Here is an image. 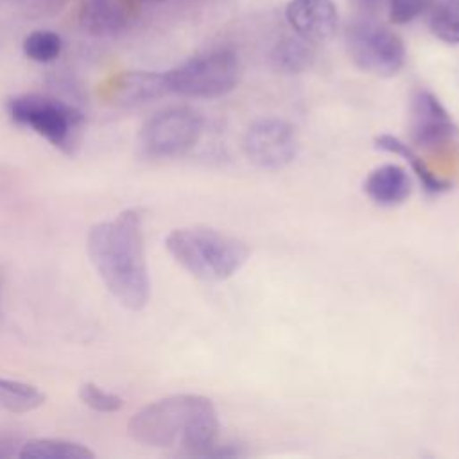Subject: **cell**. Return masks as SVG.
<instances>
[{"label": "cell", "mask_w": 459, "mask_h": 459, "mask_svg": "<svg viewBox=\"0 0 459 459\" xmlns=\"http://www.w3.org/2000/svg\"><path fill=\"white\" fill-rule=\"evenodd\" d=\"M63 48L61 36L52 30H34L23 39V52L36 63L54 61Z\"/></svg>", "instance_id": "obj_19"}, {"label": "cell", "mask_w": 459, "mask_h": 459, "mask_svg": "<svg viewBox=\"0 0 459 459\" xmlns=\"http://www.w3.org/2000/svg\"><path fill=\"white\" fill-rule=\"evenodd\" d=\"M90 260L111 296L129 310H140L151 298L142 217L124 210L97 222L88 233Z\"/></svg>", "instance_id": "obj_1"}, {"label": "cell", "mask_w": 459, "mask_h": 459, "mask_svg": "<svg viewBox=\"0 0 459 459\" xmlns=\"http://www.w3.org/2000/svg\"><path fill=\"white\" fill-rule=\"evenodd\" d=\"M167 93L192 99H215L230 93L240 79V61L231 50L195 56L163 72Z\"/></svg>", "instance_id": "obj_5"}, {"label": "cell", "mask_w": 459, "mask_h": 459, "mask_svg": "<svg viewBox=\"0 0 459 459\" xmlns=\"http://www.w3.org/2000/svg\"><path fill=\"white\" fill-rule=\"evenodd\" d=\"M285 14L290 27L308 41L332 38L339 22L332 0H290Z\"/></svg>", "instance_id": "obj_10"}, {"label": "cell", "mask_w": 459, "mask_h": 459, "mask_svg": "<svg viewBox=\"0 0 459 459\" xmlns=\"http://www.w3.org/2000/svg\"><path fill=\"white\" fill-rule=\"evenodd\" d=\"M375 147L382 149V151H387V152H393V154H398V156H403V160L407 163H411L412 170L416 172V176L420 178L423 188L429 192V194H441V192H446L450 188V183L445 181L443 178L436 176L429 167L427 163L423 161V158H420L414 149L402 142L400 138L393 136V134H380L375 138Z\"/></svg>", "instance_id": "obj_15"}, {"label": "cell", "mask_w": 459, "mask_h": 459, "mask_svg": "<svg viewBox=\"0 0 459 459\" xmlns=\"http://www.w3.org/2000/svg\"><path fill=\"white\" fill-rule=\"evenodd\" d=\"M296 127L281 118L255 120L244 133L242 151L246 158L267 170H276L289 165L298 154Z\"/></svg>", "instance_id": "obj_8"}, {"label": "cell", "mask_w": 459, "mask_h": 459, "mask_svg": "<svg viewBox=\"0 0 459 459\" xmlns=\"http://www.w3.org/2000/svg\"><path fill=\"white\" fill-rule=\"evenodd\" d=\"M22 459H93L95 452L86 445L57 437H34L20 445Z\"/></svg>", "instance_id": "obj_14"}, {"label": "cell", "mask_w": 459, "mask_h": 459, "mask_svg": "<svg viewBox=\"0 0 459 459\" xmlns=\"http://www.w3.org/2000/svg\"><path fill=\"white\" fill-rule=\"evenodd\" d=\"M136 16L134 0H84L79 9L81 27L93 36H115Z\"/></svg>", "instance_id": "obj_11"}, {"label": "cell", "mask_w": 459, "mask_h": 459, "mask_svg": "<svg viewBox=\"0 0 459 459\" xmlns=\"http://www.w3.org/2000/svg\"><path fill=\"white\" fill-rule=\"evenodd\" d=\"M7 113L16 124L32 129L66 154L74 152L84 124V117L75 106L41 93L9 99Z\"/></svg>", "instance_id": "obj_4"}, {"label": "cell", "mask_w": 459, "mask_h": 459, "mask_svg": "<svg viewBox=\"0 0 459 459\" xmlns=\"http://www.w3.org/2000/svg\"><path fill=\"white\" fill-rule=\"evenodd\" d=\"M109 93L122 104H142L167 95L163 72H126L113 79Z\"/></svg>", "instance_id": "obj_13"}, {"label": "cell", "mask_w": 459, "mask_h": 459, "mask_svg": "<svg viewBox=\"0 0 459 459\" xmlns=\"http://www.w3.org/2000/svg\"><path fill=\"white\" fill-rule=\"evenodd\" d=\"M430 29L437 39L457 45L459 43V0H445L437 4L430 16Z\"/></svg>", "instance_id": "obj_18"}, {"label": "cell", "mask_w": 459, "mask_h": 459, "mask_svg": "<svg viewBox=\"0 0 459 459\" xmlns=\"http://www.w3.org/2000/svg\"><path fill=\"white\" fill-rule=\"evenodd\" d=\"M312 61L310 48L298 39H283L271 52V63L278 72L299 74Z\"/></svg>", "instance_id": "obj_17"}, {"label": "cell", "mask_w": 459, "mask_h": 459, "mask_svg": "<svg viewBox=\"0 0 459 459\" xmlns=\"http://www.w3.org/2000/svg\"><path fill=\"white\" fill-rule=\"evenodd\" d=\"M145 2H163V0H145Z\"/></svg>", "instance_id": "obj_22"}, {"label": "cell", "mask_w": 459, "mask_h": 459, "mask_svg": "<svg viewBox=\"0 0 459 459\" xmlns=\"http://www.w3.org/2000/svg\"><path fill=\"white\" fill-rule=\"evenodd\" d=\"M434 0H389V20L393 23H409L425 13Z\"/></svg>", "instance_id": "obj_21"}, {"label": "cell", "mask_w": 459, "mask_h": 459, "mask_svg": "<svg viewBox=\"0 0 459 459\" xmlns=\"http://www.w3.org/2000/svg\"><path fill=\"white\" fill-rule=\"evenodd\" d=\"M203 117L188 106L154 113L140 129V147L152 158H174L190 151L201 138Z\"/></svg>", "instance_id": "obj_6"}, {"label": "cell", "mask_w": 459, "mask_h": 459, "mask_svg": "<svg viewBox=\"0 0 459 459\" xmlns=\"http://www.w3.org/2000/svg\"><path fill=\"white\" fill-rule=\"evenodd\" d=\"M409 127L411 142L420 147H437L457 134V126L445 106L427 90H418L411 99Z\"/></svg>", "instance_id": "obj_9"}, {"label": "cell", "mask_w": 459, "mask_h": 459, "mask_svg": "<svg viewBox=\"0 0 459 459\" xmlns=\"http://www.w3.org/2000/svg\"><path fill=\"white\" fill-rule=\"evenodd\" d=\"M47 396L36 385L0 377V407L9 412H30L45 403Z\"/></svg>", "instance_id": "obj_16"}, {"label": "cell", "mask_w": 459, "mask_h": 459, "mask_svg": "<svg viewBox=\"0 0 459 459\" xmlns=\"http://www.w3.org/2000/svg\"><path fill=\"white\" fill-rule=\"evenodd\" d=\"M81 402L97 412H117L122 409L124 400L117 393L106 391L93 382H86L79 387Z\"/></svg>", "instance_id": "obj_20"}, {"label": "cell", "mask_w": 459, "mask_h": 459, "mask_svg": "<svg viewBox=\"0 0 459 459\" xmlns=\"http://www.w3.org/2000/svg\"><path fill=\"white\" fill-rule=\"evenodd\" d=\"M127 430L136 443L151 448H181L188 455H206L215 446L219 418L210 398L181 393L138 409Z\"/></svg>", "instance_id": "obj_2"}, {"label": "cell", "mask_w": 459, "mask_h": 459, "mask_svg": "<svg viewBox=\"0 0 459 459\" xmlns=\"http://www.w3.org/2000/svg\"><path fill=\"white\" fill-rule=\"evenodd\" d=\"M362 186L373 203L380 206H396L409 197L411 178L400 165L385 163L373 169Z\"/></svg>", "instance_id": "obj_12"}, {"label": "cell", "mask_w": 459, "mask_h": 459, "mask_svg": "<svg viewBox=\"0 0 459 459\" xmlns=\"http://www.w3.org/2000/svg\"><path fill=\"white\" fill-rule=\"evenodd\" d=\"M346 43L351 61L362 72L393 77L405 63L403 41L387 27L371 22L355 23L348 29Z\"/></svg>", "instance_id": "obj_7"}, {"label": "cell", "mask_w": 459, "mask_h": 459, "mask_svg": "<svg viewBox=\"0 0 459 459\" xmlns=\"http://www.w3.org/2000/svg\"><path fill=\"white\" fill-rule=\"evenodd\" d=\"M165 247L186 273L204 281L231 278L249 258L246 242L204 226L172 230Z\"/></svg>", "instance_id": "obj_3"}]
</instances>
